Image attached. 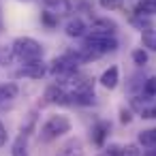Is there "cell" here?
Here are the masks:
<instances>
[{
    "instance_id": "obj_1",
    "label": "cell",
    "mask_w": 156,
    "mask_h": 156,
    "mask_svg": "<svg viewBox=\"0 0 156 156\" xmlns=\"http://www.w3.org/2000/svg\"><path fill=\"white\" fill-rule=\"evenodd\" d=\"M81 49L90 56V60H96L105 54H111L118 49V39L113 34H98V32H88L83 37Z\"/></svg>"
},
{
    "instance_id": "obj_2",
    "label": "cell",
    "mask_w": 156,
    "mask_h": 156,
    "mask_svg": "<svg viewBox=\"0 0 156 156\" xmlns=\"http://www.w3.org/2000/svg\"><path fill=\"white\" fill-rule=\"evenodd\" d=\"M13 58H17L22 64H32L43 60V45L32 37H17L11 45Z\"/></svg>"
},
{
    "instance_id": "obj_3",
    "label": "cell",
    "mask_w": 156,
    "mask_h": 156,
    "mask_svg": "<svg viewBox=\"0 0 156 156\" xmlns=\"http://www.w3.org/2000/svg\"><path fill=\"white\" fill-rule=\"evenodd\" d=\"M71 128H73V122L66 115H49L45 120V124L41 126V130H39V139L43 143H51L58 137L71 133Z\"/></svg>"
},
{
    "instance_id": "obj_4",
    "label": "cell",
    "mask_w": 156,
    "mask_h": 156,
    "mask_svg": "<svg viewBox=\"0 0 156 156\" xmlns=\"http://www.w3.org/2000/svg\"><path fill=\"white\" fill-rule=\"evenodd\" d=\"M77 66H79V62L69 51V54H64L60 58H54L49 62V66H47V73H51L54 77H60V79H69L71 75L77 73Z\"/></svg>"
},
{
    "instance_id": "obj_5",
    "label": "cell",
    "mask_w": 156,
    "mask_h": 156,
    "mask_svg": "<svg viewBox=\"0 0 156 156\" xmlns=\"http://www.w3.org/2000/svg\"><path fill=\"white\" fill-rule=\"evenodd\" d=\"M43 98L47 105H69V92L64 90V86H58V83L49 86L45 90Z\"/></svg>"
},
{
    "instance_id": "obj_6",
    "label": "cell",
    "mask_w": 156,
    "mask_h": 156,
    "mask_svg": "<svg viewBox=\"0 0 156 156\" xmlns=\"http://www.w3.org/2000/svg\"><path fill=\"white\" fill-rule=\"evenodd\" d=\"M115 30H118V24L109 17H98L92 22V26L88 28V32H98V34H113L115 37Z\"/></svg>"
},
{
    "instance_id": "obj_7",
    "label": "cell",
    "mask_w": 156,
    "mask_h": 156,
    "mask_svg": "<svg viewBox=\"0 0 156 156\" xmlns=\"http://www.w3.org/2000/svg\"><path fill=\"white\" fill-rule=\"evenodd\" d=\"M45 73H47V64L43 60H39V62H32V64H24L17 75L20 77H30V79H41Z\"/></svg>"
},
{
    "instance_id": "obj_8",
    "label": "cell",
    "mask_w": 156,
    "mask_h": 156,
    "mask_svg": "<svg viewBox=\"0 0 156 156\" xmlns=\"http://www.w3.org/2000/svg\"><path fill=\"white\" fill-rule=\"evenodd\" d=\"M20 94V86L15 81H7V83H0V107L7 105V103H13Z\"/></svg>"
},
{
    "instance_id": "obj_9",
    "label": "cell",
    "mask_w": 156,
    "mask_h": 156,
    "mask_svg": "<svg viewBox=\"0 0 156 156\" xmlns=\"http://www.w3.org/2000/svg\"><path fill=\"white\" fill-rule=\"evenodd\" d=\"M64 32H66V37H71V39H83V37L88 34V26H86L83 20L77 17V20H71V22L66 24Z\"/></svg>"
},
{
    "instance_id": "obj_10",
    "label": "cell",
    "mask_w": 156,
    "mask_h": 156,
    "mask_svg": "<svg viewBox=\"0 0 156 156\" xmlns=\"http://www.w3.org/2000/svg\"><path fill=\"white\" fill-rule=\"evenodd\" d=\"M98 81H101L103 88L113 90V88L118 86V81H120V69H118V66H109V69H105Z\"/></svg>"
},
{
    "instance_id": "obj_11",
    "label": "cell",
    "mask_w": 156,
    "mask_h": 156,
    "mask_svg": "<svg viewBox=\"0 0 156 156\" xmlns=\"http://www.w3.org/2000/svg\"><path fill=\"white\" fill-rule=\"evenodd\" d=\"M109 128H111V124H109V122H105V120H101V122H96V124L92 126V141H94L98 147L105 143Z\"/></svg>"
},
{
    "instance_id": "obj_12",
    "label": "cell",
    "mask_w": 156,
    "mask_h": 156,
    "mask_svg": "<svg viewBox=\"0 0 156 156\" xmlns=\"http://www.w3.org/2000/svg\"><path fill=\"white\" fill-rule=\"evenodd\" d=\"M137 145H141L145 150H156V126L147 128V130H141L137 135Z\"/></svg>"
},
{
    "instance_id": "obj_13",
    "label": "cell",
    "mask_w": 156,
    "mask_h": 156,
    "mask_svg": "<svg viewBox=\"0 0 156 156\" xmlns=\"http://www.w3.org/2000/svg\"><path fill=\"white\" fill-rule=\"evenodd\" d=\"M56 156H83V145L79 139H71L62 145V150Z\"/></svg>"
},
{
    "instance_id": "obj_14",
    "label": "cell",
    "mask_w": 156,
    "mask_h": 156,
    "mask_svg": "<svg viewBox=\"0 0 156 156\" xmlns=\"http://www.w3.org/2000/svg\"><path fill=\"white\" fill-rule=\"evenodd\" d=\"M45 11H49L54 15H62V13L71 11V5H69V0H45Z\"/></svg>"
},
{
    "instance_id": "obj_15",
    "label": "cell",
    "mask_w": 156,
    "mask_h": 156,
    "mask_svg": "<svg viewBox=\"0 0 156 156\" xmlns=\"http://www.w3.org/2000/svg\"><path fill=\"white\" fill-rule=\"evenodd\" d=\"M11 156H28V135H20L11 145Z\"/></svg>"
},
{
    "instance_id": "obj_16",
    "label": "cell",
    "mask_w": 156,
    "mask_h": 156,
    "mask_svg": "<svg viewBox=\"0 0 156 156\" xmlns=\"http://www.w3.org/2000/svg\"><path fill=\"white\" fill-rule=\"evenodd\" d=\"M135 11L137 15H156V0H139Z\"/></svg>"
},
{
    "instance_id": "obj_17",
    "label": "cell",
    "mask_w": 156,
    "mask_h": 156,
    "mask_svg": "<svg viewBox=\"0 0 156 156\" xmlns=\"http://www.w3.org/2000/svg\"><path fill=\"white\" fill-rule=\"evenodd\" d=\"M141 43H143V47H145V49L156 51V30H154V28L143 30V32H141Z\"/></svg>"
},
{
    "instance_id": "obj_18",
    "label": "cell",
    "mask_w": 156,
    "mask_h": 156,
    "mask_svg": "<svg viewBox=\"0 0 156 156\" xmlns=\"http://www.w3.org/2000/svg\"><path fill=\"white\" fill-rule=\"evenodd\" d=\"M141 94H143L145 98H154V96H156V77H150V79L143 81V86H141Z\"/></svg>"
},
{
    "instance_id": "obj_19",
    "label": "cell",
    "mask_w": 156,
    "mask_h": 156,
    "mask_svg": "<svg viewBox=\"0 0 156 156\" xmlns=\"http://www.w3.org/2000/svg\"><path fill=\"white\" fill-rule=\"evenodd\" d=\"M118 156H143V154H141L137 143H126V145H120Z\"/></svg>"
},
{
    "instance_id": "obj_20",
    "label": "cell",
    "mask_w": 156,
    "mask_h": 156,
    "mask_svg": "<svg viewBox=\"0 0 156 156\" xmlns=\"http://www.w3.org/2000/svg\"><path fill=\"white\" fill-rule=\"evenodd\" d=\"M41 22H43L47 28H56V26H58V15H54V13H49V11H43V13H41Z\"/></svg>"
},
{
    "instance_id": "obj_21",
    "label": "cell",
    "mask_w": 156,
    "mask_h": 156,
    "mask_svg": "<svg viewBox=\"0 0 156 156\" xmlns=\"http://www.w3.org/2000/svg\"><path fill=\"white\" fill-rule=\"evenodd\" d=\"M133 62H135L137 66L147 64V51H145V49H135V51H133Z\"/></svg>"
},
{
    "instance_id": "obj_22",
    "label": "cell",
    "mask_w": 156,
    "mask_h": 156,
    "mask_svg": "<svg viewBox=\"0 0 156 156\" xmlns=\"http://www.w3.org/2000/svg\"><path fill=\"white\" fill-rule=\"evenodd\" d=\"M11 60H13V51L7 47H0V66H7Z\"/></svg>"
},
{
    "instance_id": "obj_23",
    "label": "cell",
    "mask_w": 156,
    "mask_h": 156,
    "mask_svg": "<svg viewBox=\"0 0 156 156\" xmlns=\"http://www.w3.org/2000/svg\"><path fill=\"white\" fill-rule=\"evenodd\" d=\"M141 118L154 120V118H156V105H152V107H141Z\"/></svg>"
},
{
    "instance_id": "obj_24",
    "label": "cell",
    "mask_w": 156,
    "mask_h": 156,
    "mask_svg": "<svg viewBox=\"0 0 156 156\" xmlns=\"http://www.w3.org/2000/svg\"><path fill=\"white\" fill-rule=\"evenodd\" d=\"M7 139H9V133H7V126L0 122V147L7 145Z\"/></svg>"
},
{
    "instance_id": "obj_25",
    "label": "cell",
    "mask_w": 156,
    "mask_h": 156,
    "mask_svg": "<svg viewBox=\"0 0 156 156\" xmlns=\"http://www.w3.org/2000/svg\"><path fill=\"white\" fill-rule=\"evenodd\" d=\"M120 120H122L124 124H128V122L133 120V118H130V111H126V109H122V118H120Z\"/></svg>"
},
{
    "instance_id": "obj_26",
    "label": "cell",
    "mask_w": 156,
    "mask_h": 156,
    "mask_svg": "<svg viewBox=\"0 0 156 156\" xmlns=\"http://www.w3.org/2000/svg\"><path fill=\"white\" fill-rule=\"evenodd\" d=\"M0 30H2V9H0Z\"/></svg>"
}]
</instances>
